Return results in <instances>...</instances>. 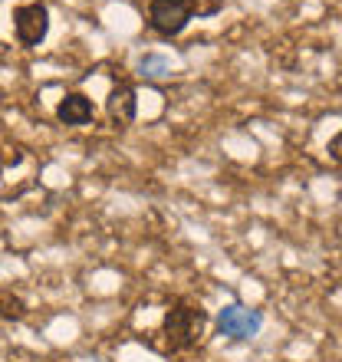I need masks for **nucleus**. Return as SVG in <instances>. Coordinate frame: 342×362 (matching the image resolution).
I'll return each instance as SVG.
<instances>
[{
    "instance_id": "3",
    "label": "nucleus",
    "mask_w": 342,
    "mask_h": 362,
    "mask_svg": "<svg viewBox=\"0 0 342 362\" xmlns=\"http://www.w3.org/2000/svg\"><path fill=\"white\" fill-rule=\"evenodd\" d=\"M214 326H218V336H224V339L247 343L264 329V313L247 303H224L214 316Z\"/></svg>"
},
{
    "instance_id": "1",
    "label": "nucleus",
    "mask_w": 342,
    "mask_h": 362,
    "mask_svg": "<svg viewBox=\"0 0 342 362\" xmlns=\"http://www.w3.org/2000/svg\"><path fill=\"white\" fill-rule=\"evenodd\" d=\"M208 323H211V316L198 300H188V296L171 300L162 316V323H158V333H155L158 336V349L165 356L188 353V349H194L201 343Z\"/></svg>"
},
{
    "instance_id": "7",
    "label": "nucleus",
    "mask_w": 342,
    "mask_h": 362,
    "mask_svg": "<svg viewBox=\"0 0 342 362\" xmlns=\"http://www.w3.org/2000/svg\"><path fill=\"white\" fill-rule=\"evenodd\" d=\"M171 69H175V63L165 53H142L138 63H135V73L142 79H165V76H171Z\"/></svg>"
},
{
    "instance_id": "8",
    "label": "nucleus",
    "mask_w": 342,
    "mask_h": 362,
    "mask_svg": "<svg viewBox=\"0 0 342 362\" xmlns=\"http://www.w3.org/2000/svg\"><path fill=\"white\" fill-rule=\"evenodd\" d=\"M326 155H329V162H336V165H342V129L339 132L326 142Z\"/></svg>"
},
{
    "instance_id": "4",
    "label": "nucleus",
    "mask_w": 342,
    "mask_h": 362,
    "mask_svg": "<svg viewBox=\"0 0 342 362\" xmlns=\"http://www.w3.org/2000/svg\"><path fill=\"white\" fill-rule=\"evenodd\" d=\"M10 20H13V37H17L20 47L37 49L49 37V7L40 4V0H30V4L13 7Z\"/></svg>"
},
{
    "instance_id": "5",
    "label": "nucleus",
    "mask_w": 342,
    "mask_h": 362,
    "mask_svg": "<svg viewBox=\"0 0 342 362\" xmlns=\"http://www.w3.org/2000/svg\"><path fill=\"white\" fill-rule=\"evenodd\" d=\"M105 115L112 129H129L138 115V89L129 79H115L109 95H105Z\"/></svg>"
},
{
    "instance_id": "6",
    "label": "nucleus",
    "mask_w": 342,
    "mask_h": 362,
    "mask_svg": "<svg viewBox=\"0 0 342 362\" xmlns=\"http://www.w3.org/2000/svg\"><path fill=\"white\" fill-rule=\"evenodd\" d=\"M53 115H57V122L66 125V129H83V125H89L95 119V103L86 93L73 89V93H66L57 103Z\"/></svg>"
},
{
    "instance_id": "2",
    "label": "nucleus",
    "mask_w": 342,
    "mask_h": 362,
    "mask_svg": "<svg viewBox=\"0 0 342 362\" xmlns=\"http://www.w3.org/2000/svg\"><path fill=\"white\" fill-rule=\"evenodd\" d=\"M224 10V0H148L145 23L155 37L175 40L201 17H214Z\"/></svg>"
}]
</instances>
